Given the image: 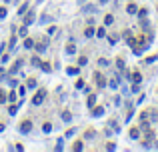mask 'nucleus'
I'll list each match as a JSON object with an SVG mask.
<instances>
[{"mask_svg": "<svg viewBox=\"0 0 158 152\" xmlns=\"http://www.w3.org/2000/svg\"><path fill=\"white\" fill-rule=\"evenodd\" d=\"M20 66H22V60H16V64H14V66L10 68V74H14L16 70H20Z\"/></svg>", "mask_w": 158, "mask_h": 152, "instance_id": "obj_5", "label": "nucleus"}, {"mask_svg": "<svg viewBox=\"0 0 158 152\" xmlns=\"http://www.w3.org/2000/svg\"><path fill=\"white\" fill-rule=\"evenodd\" d=\"M84 36H86V38L94 36V28H92V26H88V28H86V30H84Z\"/></svg>", "mask_w": 158, "mask_h": 152, "instance_id": "obj_7", "label": "nucleus"}, {"mask_svg": "<svg viewBox=\"0 0 158 152\" xmlns=\"http://www.w3.org/2000/svg\"><path fill=\"white\" fill-rule=\"evenodd\" d=\"M4 100H6V92H4V90H0V104H2Z\"/></svg>", "mask_w": 158, "mask_h": 152, "instance_id": "obj_20", "label": "nucleus"}, {"mask_svg": "<svg viewBox=\"0 0 158 152\" xmlns=\"http://www.w3.org/2000/svg\"><path fill=\"white\" fill-rule=\"evenodd\" d=\"M94 102H96V96L90 94V98H88V106H94Z\"/></svg>", "mask_w": 158, "mask_h": 152, "instance_id": "obj_11", "label": "nucleus"}, {"mask_svg": "<svg viewBox=\"0 0 158 152\" xmlns=\"http://www.w3.org/2000/svg\"><path fill=\"white\" fill-rule=\"evenodd\" d=\"M44 98H46V90H44V88H40L38 92L32 96V104H34V106H38V104L44 102Z\"/></svg>", "mask_w": 158, "mask_h": 152, "instance_id": "obj_1", "label": "nucleus"}, {"mask_svg": "<svg viewBox=\"0 0 158 152\" xmlns=\"http://www.w3.org/2000/svg\"><path fill=\"white\" fill-rule=\"evenodd\" d=\"M132 80H134V82H140V80H142L140 72H132Z\"/></svg>", "mask_w": 158, "mask_h": 152, "instance_id": "obj_10", "label": "nucleus"}, {"mask_svg": "<svg viewBox=\"0 0 158 152\" xmlns=\"http://www.w3.org/2000/svg\"><path fill=\"white\" fill-rule=\"evenodd\" d=\"M32 46H34V40L32 38H26L24 40V48H32Z\"/></svg>", "mask_w": 158, "mask_h": 152, "instance_id": "obj_8", "label": "nucleus"}, {"mask_svg": "<svg viewBox=\"0 0 158 152\" xmlns=\"http://www.w3.org/2000/svg\"><path fill=\"white\" fill-rule=\"evenodd\" d=\"M28 86H36V78H30L28 80Z\"/></svg>", "mask_w": 158, "mask_h": 152, "instance_id": "obj_29", "label": "nucleus"}, {"mask_svg": "<svg viewBox=\"0 0 158 152\" xmlns=\"http://www.w3.org/2000/svg\"><path fill=\"white\" fill-rule=\"evenodd\" d=\"M30 130H32V122H30V120H22V124H20V132L28 134Z\"/></svg>", "mask_w": 158, "mask_h": 152, "instance_id": "obj_2", "label": "nucleus"}, {"mask_svg": "<svg viewBox=\"0 0 158 152\" xmlns=\"http://www.w3.org/2000/svg\"><path fill=\"white\" fill-rule=\"evenodd\" d=\"M8 98L14 102V100H16V92H8Z\"/></svg>", "mask_w": 158, "mask_h": 152, "instance_id": "obj_25", "label": "nucleus"}, {"mask_svg": "<svg viewBox=\"0 0 158 152\" xmlns=\"http://www.w3.org/2000/svg\"><path fill=\"white\" fill-rule=\"evenodd\" d=\"M30 62H32V64H34V66H40V62H42V60H40V58H36V56H34V58H32V60H30Z\"/></svg>", "mask_w": 158, "mask_h": 152, "instance_id": "obj_17", "label": "nucleus"}, {"mask_svg": "<svg viewBox=\"0 0 158 152\" xmlns=\"http://www.w3.org/2000/svg\"><path fill=\"white\" fill-rule=\"evenodd\" d=\"M96 34H98V38H102L104 34H106V30H104V28H98V30H96Z\"/></svg>", "mask_w": 158, "mask_h": 152, "instance_id": "obj_16", "label": "nucleus"}, {"mask_svg": "<svg viewBox=\"0 0 158 152\" xmlns=\"http://www.w3.org/2000/svg\"><path fill=\"white\" fill-rule=\"evenodd\" d=\"M62 118L64 120H70V112H62Z\"/></svg>", "mask_w": 158, "mask_h": 152, "instance_id": "obj_30", "label": "nucleus"}, {"mask_svg": "<svg viewBox=\"0 0 158 152\" xmlns=\"http://www.w3.org/2000/svg\"><path fill=\"white\" fill-rule=\"evenodd\" d=\"M4 16H6V8H4V6H0V18H4Z\"/></svg>", "mask_w": 158, "mask_h": 152, "instance_id": "obj_26", "label": "nucleus"}, {"mask_svg": "<svg viewBox=\"0 0 158 152\" xmlns=\"http://www.w3.org/2000/svg\"><path fill=\"white\" fill-rule=\"evenodd\" d=\"M44 48H46V44H44V42H38V44H36V50H38V52H42Z\"/></svg>", "mask_w": 158, "mask_h": 152, "instance_id": "obj_12", "label": "nucleus"}, {"mask_svg": "<svg viewBox=\"0 0 158 152\" xmlns=\"http://www.w3.org/2000/svg\"><path fill=\"white\" fill-rule=\"evenodd\" d=\"M16 110H18V108H16V106H14V104H12V106H10V108H8V112H10V114H16Z\"/></svg>", "mask_w": 158, "mask_h": 152, "instance_id": "obj_27", "label": "nucleus"}, {"mask_svg": "<svg viewBox=\"0 0 158 152\" xmlns=\"http://www.w3.org/2000/svg\"><path fill=\"white\" fill-rule=\"evenodd\" d=\"M56 30H58L56 26H50V28H48V34H56Z\"/></svg>", "mask_w": 158, "mask_h": 152, "instance_id": "obj_24", "label": "nucleus"}, {"mask_svg": "<svg viewBox=\"0 0 158 152\" xmlns=\"http://www.w3.org/2000/svg\"><path fill=\"white\" fill-rule=\"evenodd\" d=\"M94 78H96V84H98L100 88L106 84V80H104V76H102V74H98V72H96V74H94Z\"/></svg>", "mask_w": 158, "mask_h": 152, "instance_id": "obj_3", "label": "nucleus"}, {"mask_svg": "<svg viewBox=\"0 0 158 152\" xmlns=\"http://www.w3.org/2000/svg\"><path fill=\"white\" fill-rule=\"evenodd\" d=\"M102 112H104V108H102V106H96V108H92V116H100Z\"/></svg>", "mask_w": 158, "mask_h": 152, "instance_id": "obj_6", "label": "nucleus"}, {"mask_svg": "<svg viewBox=\"0 0 158 152\" xmlns=\"http://www.w3.org/2000/svg\"><path fill=\"white\" fill-rule=\"evenodd\" d=\"M128 12L134 14V12H136V4H128Z\"/></svg>", "mask_w": 158, "mask_h": 152, "instance_id": "obj_14", "label": "nucleus"}, {"mask_svg": "<svg viewBox=\"0 0 158 152\" xmlns=\"http://www.w3.org/2000/svg\"><path fill=\"white\" fill-rule=\"evenodd\" d=\"M50 130H52V124L46 122V124H44V132H50Z\"/></svg>", "mask_w": 158, "mask_h": 152, "instance_id": "obj_18", "label": "nucleus"}, {"mask_svg": "<svg viewBox=\"0 0 158 152\" xmlns=\"http://www.w3.org/2000/svg\"><path fill=\"white\" fill-rule=\"evenodd\" d=\"M26 8H28V4H22V6H20V8H18V14H22V12H24V10H26Z\"/></svg>", "mask_w": 158, "mask_h": 152, "instance_id": "obj_22", "label": "nucleus"}, {"mask_svg": "<svg viewBox=\"0 0 158 152\" xmlns=\"http://www.w3.org/2000/svg\"><path fill=\"white\" fill-rule=\"evenodd\" d=\"M82 148V140H76V144L72 146V150H80Z\"/></svg>", "mask_w": 158, "mask_h": 152, "instance_id": "obj_13", "label": "nucleus"}, {"mask_svg": "<svg viewBox=\"0 0 158 152\" xmlns=\"http://www.w3.org/2000/svg\"><path fill=\"white\" fill-rule=\"evenodd\" d=\"M18 34H20V36H26V26H22V28L18 30Z\"/></svg>", "mask_w": 158, "mask_h": 152, "instance_id": "obj_23", "label": "nucleus"}, {"mask_svg": "<svg viewBox=\"0 0 158 152\" xmlns=\"http://www.w3.org/2000/svg\"><path fill=\"white\" fill-rule=\"evenodd\" d=\"M66 52H74V44H68L66 46Z\"/></svg>", "mask_w": 158, "mask_h": 152, "instance_id": "obj_28", "label": "nucleus"}, {"mask_svg": "<svg viewBox=\"0 0 158 152\" xmlns=\"http://www.w3.org/2000/svg\"><path fill=\"white\" fill-rule=\"evenodd\" d=\"M30 22H34V12H28V16H24V26H28Z\"/></svg>", "mask_w": 158, "mask_h": 152, "instance_id": "obj_4", "label": "nucleus"}, {"mask_svg": "<svg viewBox=\"0 0 158 152\" xmlns=\"http://www.w3.org/2000/svg\"><path fill=\"white\" fill-rule=\"evenodd\" d=\"M2 72H4V70H2V68H0V74H2Z\"/></svg>", "mask_w": 158, "mask_h": 152, "instance_id": "obj_31", "label": "nucleus"}, {"mask_svg": "<svg viewBox=\"0 0 158 152\" xmlns=\"http://www.w3.org/2000/svg\"><path fill=\"white\" fill-rule=\"evenodd\" d=\"M130 136L136 138V136H138V128H132V130H130Z\"/></svg>", "mask_w": 158, "mask_h": 152, "instance_id": "obj_19", "label": "nucleus"}, {"mask_svg": "<svg viewBox=\"0 0 158 152\" xmlns=\"http://www.w3.org/2000/svg\"><path fill=\"white\" fill-rule=\"evenodd\" d=\"M40 68H42V70H44V72H50V70H52V68H50V64H48V62H40Z\"/></svg>", "mask_w": 158, "mask_h": 152, "instance_id": "obj_9", "label": "nucleus"}, {"mask_svg": "<svg viewBox=\"0 0 158 152\" xmlns=\"http://www.w3.org/2000/svg\"><path fill=\"white\" fill-rule=\"evenodd\" d=\"M78 64H80V66H84V64H86V56H80V58H78Z\"/></svg>", "mask_w": 158, "mask_h": 152, "instance_id": "obj_21", "label": "nucleus"}, {"mask_svg": "<svg viewBox=\"0 0 158 152\" xmlns=\"http://www.w3.org/2000/svg\"><path fill=\"white\" fill-rule=\"evenodd\" d=\"M112 22H114V18H112V16H110V14H108V16H106V18H104V24H112Z\"/></svg>", "mask_w": 158, "mask_h": 152, "instance_id": "obj_15", "label": "nucleus"}]
</instances>
